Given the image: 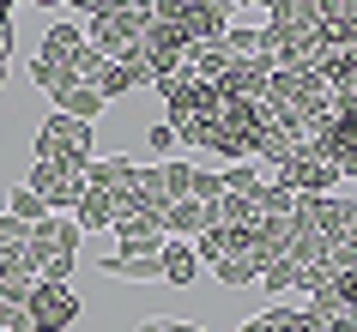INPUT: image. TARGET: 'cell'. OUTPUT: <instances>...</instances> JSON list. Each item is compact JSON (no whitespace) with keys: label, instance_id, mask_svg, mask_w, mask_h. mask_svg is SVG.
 <instances>
[{"label":"cell","instance_id":"1","mask_svg":"<svg viewBox=\"0 0 357 332\" xmlns=\"http://www.w3.org/2000/svg\"><path fill=\"white\" fill-rule=\"evenodd\" d=\"M37 157H49V164L85 175V164H91V121H73V115L55 109V115L37 127Z\"/></svg>","mask_w":357,"mask_h":332},{"label":"cell","instance_id":"2","mask_svg":"<svg viewBox=\"0 0 357 332\" xmlns=\"http://www.w3.org/2000/svg\"><path fill=\"white\" fill-rule=\"evenodd\" d=\"M24 320H31V332H67L79 320V296L67 290V284H31L24 290Z\"/></svg>","mask_w":357,"mask_h":332},{"label":"cell","instance_id":"3","mask_svg":"<svg viewBox=\"0 0 357 332\" xmlns=\"http://www.w3.org/2000/svg\"><path fill=\"white\" fill-rule=\"evenodd\" d=\"M182 49H188V37H182V24L169 19H146V31H139V61H146L151 79H164L182 67Z\"/></svg>","mask_w":357,"mask_h":332},{"label":"cell","instance_id":"4","mask_svg":"<svg viewBox=\"0 0 357 332\" xmlns=\"http://www.w3.org/2000/svg\"><path fill=\"white\" fill-rule=\"evenodd\" d=\"M24 187H31L49 212H73L79 193H85V175H73V169H61V164H49V157H37V164H31V175H24Z\"/></svg>","mask_w":357,"mask_h":332},{"label":"cell","instance_id":"5","mask_svg":"<svg viewBox=\"0 0 357 332\" xmlns=\"http://www.w3.org/2000/svg\"><path fill=\"white\" fill-rule=\"evenodd\" d=\"M79 236H85V230H79L67 212H49V218H37L31 230H24V254L37 260V266L55 260V254H79Z\"/></svg>","mask_w":357,"mask_h":332},{"label":"cell","instance_id":"6","mask_svg":"<svg viewBox=\"0 0 357 332\" xmlns=\"http://www.w3.org/2000/svg\"><path fill=\"white\" fill-rule=\"evenodd\" d=\"M339 182H345L339 164H327L321 151H297L291 164H279V187H291V193H333Z\"/></svg>","mask_w":357,"mask_h":332},{"label":"cell","instance_id":"7","mask_svg":"<svg viewBox=\"0 0 357 332\" xmlns=\"http://www.w3.org/2000/svg\"><path fill=\"white\" fill-rule=\"evenodd\" d=\"M230 6H236V0H188V13H182V37H188V42H225Z\"/></svg>","mask_w":357,"mask_h":332},{"label":"cell","instance_id":"8","mask_svg":"<svg viewBox=\"0 0 357 332\" xmlns=\"http://www.w3.org/2000/svg\"><path fill=\"white\" fill-rule=\"evenodd\" d=\"M115 230V248H121V254H164V223L151 218V212H133V218H115L109 223Z\"/></svg>","mask_w":357,"mask_h":332},{"label":"cell","instance_id":"9","mask_svg":"<svg viewBox=\"0 0 357 332\" xmlns=\"http://www.w3.org/2000/svg\"><path fill=\"white\" fill-rule=\"evenodd\" d=\"M218 223V212H212L206 200H169L164 205V236H200V230H212Z\"/></svg>","mask_w":357,"mask_h":332},{"label":"cell","instance_id":"10","mask_svg":"<svg viewBox=\"0 0 357 332\" xmlns=\"http://www.w3.org/2000/svg\"><path fill=\"white\" fill-rule=\"evenodd\" d=\"M182 67H188L200 85H218V79L230 73V55H225V42H188V49H182Z\"/></svg>","mask_w":357,"mask_h":332},{"label":"cell","instance_id":"11","mask_svg":"<svg viewBox=\"0 0 357 332\" xmlns=\"http://www.w3.org/2000/svg\"><path fill=\"white\" fill-rule=\"evenodd\" d=\"M248 248H255V260H284V248H291V218H255V230H248Z\"/></svg>","mask_w":357,"mask_h":332},{"label":"cell","instance_id":"12","mask_svg":"<svg viewBox=\"0 0 357 332\" xmlns=\"http://www.w3.org/2000/svg\"><path fill=\"white\" fill-rule=\"evenodd\" d=\"M212 278L230 284V290H248V284H261V260L248 254V248H230V254L212 260Z\"/></svg>","mask_w":357,"mask_h":332},{"label":"cell","instance_id":"13","mask_svg":"<svg viewBox=\"0 0 357 332\" xmlns=\"http://www.w3.org/2000/svg\"><path fill=\"white\" fill-rule=\"evenodd\" d=\"M133 157H91V164H85V182L91 187H103V193H128L133 187Z\"/></svg>","mask_w":357,"mask_h":332},{"label":"cell","instance_id":"14","mask_svg":"<svg viewBox=\"0 0 357 332\" xmlns=\"http://www.w3.org/2000/svg\"><path fill=\"white\" fill-rule=\"evenodd\" d=\"M225 55L230 61H261V67H273V49H266L261 24H230V31H225Z\"/></svg>","mask_w":357,"mask_h":332},{"label":"cell","instance_id":"15","mask_svg":"<svg viewBox=\"0 0 357 332\" xmlns=\"http://www.w3.org/2000/svg\"><path fill=\"white\" fill-rule=\"evenodd\" d=\"M315 73L327 79L333 91H339V85H351V79H357V42H333V49H321V55H315Z\"/></svg>","mask_w":357,"mask_h":332},{"label":"cell","instance_id":"16","mask_svg":"<svg viewBox=\"0 0 357 332\" xmlns=\"http://www.w3.org/2000/svg\"><path fill=\"white\" fill-rule=\"evenodd\" d=\"M91 85H97V91H103V97L115 103L121 91H139V85H151V73H146V67H121V61H103Z\"/></svg>","mask_w":357,"mask_h":332},{"label":"cell","instance_id":"17","mask_svg":"<svg viewBox=\"0 0 357 332\" xmlns=\"http://www.w3.org/2000/svg\"><path fill=\"white\" fill-rule=\"evenodd\" d=\"M79 42H85V31H79L73 19H55V24H49V37H43V49H37V61H55V67H67Z\"/></svg>","mask_w":357,"mask_h":332},{"label":"cell","instance_id":"18","mask_svg":"<svg viewBox=\"0 0 357 332\" xmlns=\"http://www.w3.org/2000/svg\"><path fill=\"white\" fill-rule=\"evenodd\" d=\"M164 284H176V290H182V284H194V278H200V254H194L188 242H164Z\"/></svg>","mask_w":357,"mask_h":332},{"label":"cell","instance_id":"19","mask_svg":"<svg viewBox=\"0 0 357 332\" xmlns=\"http://www.w3.org/2000/svg\"><path fill=\"white\" fill-rule=\"evenodd\" d=\"M55 109H61V115H73V121H97V115L109 109V97L97 91V85H73V91H61V97H55Z\"/></svg>","mask_w":357,"mask_h":332},{"label":"cell","instance_id":"20","mask_svg":"<svg viewBox=\"0 0 357 332\" xmlns=\"http://www.w3.org/2000/svg\"><path fill=\"white\" fill-rule=\"evenodd\" d=\"M73 223H79V230H109V223H115V212H109V193L85 182V193H79V205H73Z\"/></svg>","mask_w":357,"mask_h":332},{"label":"cell","instance_id":"21","mask_svg":"<svg viewBox=\"0 0 357 332\" xmlns=\"http://www.w3.org/2000/svg\"><path fill=\"white\" fill-rule=\"evenodd\" d=\"M37 260L24 254V242L19 248H0V284H13V290H31V284H37Z\"/></svg>","mask_w":357,"mask_h":332},{"label":"cell","instance_id":"22","mask_svg":"<svg viewBox=\"0 0 357 332\" xmlns=\"http://www.w3.org/2000/svg\"><path fill=\"white\" fill-rule=\"evenodd\" d=\"M103 272H115V278H164V260L158 254H121V248H115V254L103 260Z\"/></svg>","mask_w":357,"mask_h":332},{"label":"cell","instance_id":"23","mask_svg":"<svg viewBox=\"0 0 357 332\" xmlns=\"http://www.w3.org/2000/svg\"><path fill=\"white\" fill-rule=\"evenodd\" d=\"M248 200H255V212H261V218H291L297 193H291V187H279V182H261L255 193H248Z\"/></svg>","mask_w":357,"mask_h":332},{"label":"cell","instance_id":"24","mask_svg":"<svg viewBox=\"0 0 357 332\" xmlns=\"http://www.w3.org/2000/svg\"><path fill=\"white\" fill-rule=\"evenodd\" d=\"M261 290H273V296H279V290H303V266L291 254H284V260H266V266H261Z\"/></svg>","mask_w":357,"mask_h":332},{"label":"cell","instance_id":"25","mask_svg":"<svg viewBox=\"0 0 357 332\" xmlns=\"http://www.w3.org/2000/svg\"><path fill=\"white\" fill-rule=\"evenodd\" d=\"M212 212H218V223H230V230H255V218H261L248 193H218V205H212Z\"/></svg>","mask_w":357,"mask_h":332},{"label":"cell","instance_id":"26","mask_svg":"<svg viewBox=\"0 0 357 332\" xmlns=\"http://www.w3.org/2000/svg\"><path fill=\"white\" fill-rule=\"evenodd\" d=\"M31 79H37L49 97H61V91H73V85H79L73 67H55V61H31Z\"/></svg>","mask_w":357,"mask_h":332},{"label":"cell","instance_id":"27","mask_svg":"<svg viewBox=\"0 0 357 332\" xmlns=\"http://www.w3.org/2000/svg\"><path fill=\"white\" fill-rule=\"evenodd\" d=\"M218 187H225V193H255V187H261V169H255V157H248V164H230L225 175H218Z\"/></svg>","mask_w":357,"mask_h":332},{"label":"cell","instance_id":"28","mask_svg":"<svg viewBox=\"0 0 357 332\" xmlns=\"http://www.w3.org/2000/svg\"><path fill=\"white\" fill-rule=\"evenodd\" d=\"M146 145H151V157H158V164H169V157L182 151V139H176V127H169V121H151Z\"/></svg>","mask_w":357,"mask_h":332},{"label":"cell","instance_id":"29","mask_svg":"<svg viewBox=\"0 0 357 332\" xmlns=\"http://www.w3.org/2000/svg\"><path fill=\"white\" fill-rule=\"evenodd\" d=\"M266 314H273V332H321L309 308H266Z\"/></svg>","mask_w":357,"mask_h":332},{"label":"cell","instance_id":"30","mask_svg":"<svg viewBox=\"0 0 357 332\" xmlns=\"http://www.w3.org/2000/svg\"><path fill=\"white\" fill-rule=\"evenodd\" d=\"M13 218H24V223H37V218H49V205L37 200V193H31V187H13Z\"/></svg>","mask_w":357,"mask_h":332},{"label":"cell","instance_id":"31","mask_svg":"<svg viewBox=\"0 0 357 332\" xmlns=\"http://www.w3.org/2000/svg\"><path fill=\"white\" fill-rule=\"evenodd\" d=\"M67 67H73V79H79V85H91V79H97V67H103V55H97L91 42H79V49H73V61H67Z\"/></svg>","mask_w":357,"mask_h":332},{"label":"cell","instance_id":"32","mask_svg":"<svg viewBox=\"0 0 357 332\" xmlns=\"http://www.w3.org/2000/svg\"><path fill=\"white\" fill-rule=\"evenodd\" d=\"M188 193H194V200H206V205H218V193H225V187H218V175H212V169H194Z\"/></svg>","mask_w":357,"mask_h":332},{"label":"cell","instance_id":"33","mask_svg":"<svg viewBox=\"0 0 357 332\" xmlns=\"http://www.w3.org/2000/svg\"><path fill=\"white\" fill-rule=\"evenodd\" d=\"M327 6V19H339L345 31H357V0H321Z\"/></svg>","mask_w":357,"mask_h":332},{"label":"cell","instance_id":"34","mask_svg":"<svg viewBox=\"0 0 357 332\" xmlns=\"http://www.w3.org/2000/svg\"><path fill=\"white\" fill-rule=\"evenodd\" d=\"M24 230H31V223L6 212V218H0V248H19V242H24Z\"/></svg>","mask_w":357,"mask_h":332},{"label":"cell","instance_id":"35","mask_svg":"<svg viewBox=\"0 0 357 332\" xmlns=\"http://www.w3.org/2000/svg\"><path fill=\"white\" fill-rule=\"evenodd\" d=\"M333 290H339V296H345V302L357 308V272H339V278H333Z\"/></svg>","mask_w":357,"mask_h":332},{"label":"cell","instance_id":"36","mask_svg":"<svg viewBox=\"0 0 357 332\" xmlns=\"http://www.w3.org/2000/svg\"><path fill=\"white\" fill-rule=\"evenodd\" d=\"M139 332H200V326H188V320H146Z\"/></svg>","mask_w":357,"mask_h":332},{"label":"cell","instance_id":"37","mask_svg":"<svg viewBox=\"0 0 357 332\" xmlns=\"http://www.w3.org/2000/svg\"><path fill=\"white\" fill-rule=\"evenodd\" d=\"M13 61V24H0V67Z\"/></svg>","mask_w":357,"mask_h":332},{"label":"cell","instance_id":"38","mask_svg":"<svg viewBox=\"0 0 357 332\" xmlns=\"http://www.w3.org/2000/svg\"><path fill=\"white\" fill-rule=\"evenodd\" d=\"M243 332H273V314H255V320H243Z\"/></svg>","mask_w":357,"mask_h":332},{"label":"cell","instance_id":"39","mask_svg":"<svg viewBox=\"0 0 357 332\" xmlns=\"http://www.w3.org/2000/svg\"><path fill=\"white\" fill-rule=\"evenodd\" d=\"M13 13H19V0H0V24H13Z\"/></svg>","mask_w":357,"mask_h":332},{"label":"cell","instance_id":"40","mask_svg":"<svg viewBox=\"0 0 357 332\" xmlns=\"http://www.w3.org/2000/svg\"><path fill=\"white\" fill-rule=\"evenodd\" d=\"M248 6H261V13H279L284 0H248Z\"/></svg>","mask_w":357,"mask_h":332},{"label":"cell","instance_id":"41","mask_svg":"<svg viewBox=\"0 0 357 332\" xmlns=\"http://www.w3.org/2000/svg\"><path fill=\"white\" fill-rule=\"evenodd\" d=\"M31 6H49V13H55V6H61V0H31Z\"/></svg>","mask_w":357,"mask_h":332},{"label":"cell","instance_id":"42","mask_svg":"<svg viewBox=\"0 0 357 332\" xmlns=\"http://www.w3.org/2000/svg\"><path fill=\"white\" fill-rule=\"evenodd\" d=\"M351 182H357V169H351Z\"/></svg>","mask_w":357,"mask_h":332}]
</instances>
